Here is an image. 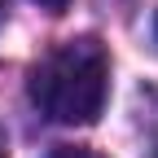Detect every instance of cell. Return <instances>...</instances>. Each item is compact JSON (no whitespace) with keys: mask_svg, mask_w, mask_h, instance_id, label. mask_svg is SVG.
<instances>
[{"mask_svg":"<svg viewBox=\"0 0 158 158\" xmlns=\"http://www.w3.org/2000/svg\"><path fill=\"white\" fill-rule=\"evenodd\" d=\"M110 97V57L97 40H66L31 70V101L40 114L66 127H88L101 118Z\"/></svg>","mask_w":158,"mask_h":158,"instance_id":"6da1fadb","label":"cell"},{"mask_svg":"<svg viewBox=\"0 0 158 158\" xmlns=\"http://www.w3.org/2000/svg\"><path fill=\"white\" fill-rule=\"evenodd\" d=\"M48 158H101L97 149H84V145H57Z\"/></svg>","mask_w":158,"mask_h":158,"instance_id":"7a4b0ae2","label":"cell"},{"mask_svg":"<svg viewBox=\"0 0 158 158\" xmlns=\"http://www.w3.org/2000/svg\"><path fill=\"white\" fill-rule=\"evenodd\" d=\"M35 5H40V9H48V13H62L70 0H35Z\"/></svg>","mask_w":158,"mask_h":158,"instance_id":"3957f363","label":"cell"},{"mask_svg":"<svg viewBox=\"0 0 158 158\" xmlns=\"http://www.w3.org/2000/svg\"><path fill=\"white\" fill-rule=\"evenodd\" d=\"M0 158H9V145H5V132H0Z\"/></svg>","mask_w":158,"mask_h":158,"instance_id":"277c9868","label":"cell"},{"mask_svg":"<svg viewBox=\"0 0 158 158\" xmlns=\"http://www.w3.org/2000/svg\"><path fill=\"white\" fill-rule=\"evenodd\" d=\"M154 35H158V18H154Z\"/></svg>","mask_w":158,"mask_h":158,"instance_id":"5b68a950","label":"cell"},{"mask_svg":"<svg viewBox=\"0 0 158 158\" xmlns=\"http://www.w3.org/2000/svg\"><path fill=\"white\" fill-rule=\"evenodd\" d=\"M154 158H158V141H154Z\"/></svg>","mask_w":158,"mask_h":158,"instance_id":"8992f818","label":"cell"}]
</instances>
